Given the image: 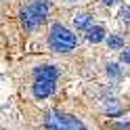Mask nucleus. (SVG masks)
<instances>
[{
	"mask_svg": "<svg viewBox=\"0 0 130 130\" xmlns=\"http://www.w3.org/2000/svg\"><path fill=\"white\" fill-rule=\"evenodd\" d=\"M80 44V38L63 19H51L46 27V46L57 55H69Z\"/></svg>",
	"mask_w": 130,
	"mask_h": 130,
	"instance_id": "nucleus-1",
	"label": "nucleus"
},
{
	"mask_svg": "<svg viewBox=\"0 0 130 130\" xmlns=\"http://www.w3.org/2000/svg\"><path fill=\"white\" fill-rule=\"evenodd\" d=\"M51 17L48 0H21L19 2V19L25 31H38Z\"/></svg>",
	"mask_w": 130,
	"mask_h": 130,
	"instance_id": "nucleus-2",
	"label": "nucleus"
},
{
	"mask_svg": "<svg viewBox=\"0 0 130 130\" xmlns=\"http://www.w3.org/2000/svg\"><path fill=\"white\" fill-rule=\"evenodd\" d=\"M44 128L46 130H90L80 118L65 113L61 109H51L44 113Z\"/></svg>",
	"mask_w": 130,
	"mask_h": 130,
	"instance_id": "nucleus-3",
	"label": "nucleus"
},
{
	"mask_svg": "<svg viewBox=\"0 0 130 130\" xmlns=\"http://www.w3.org/2000/svg\"><path fill=\"white\" fill-rule=\"evenodd\" d=\"M34 80H48V82H57L63 76V65L59 63H51V61H42L31 69Z\"/></svg>",
	"mask_w": 130,
	"mask_h": 130,
	"instance_id": "nucleus-4",
	"label": "nucleus"
},
{
	"mask_svg": "<svg viewBox=\"0 0 130 130\" xmlns=\"http://www.w3.org/2000/svg\"><path fill=\"white\" fill-rule=\"evenodd\" d=\"M55 82H48V80H34L29 86V92H31V99L34 101H44L48 99L51 94H55Z\"/></svg>",
	"mask_w": 130,
	"mask_h": 130,
	"instance_id": "nucleus-5",
	"label": "nucleus"
},
{
	"mask_svg": "<svg viewBox=\"0 0 130 130\" xmlns=\"http://www.w3.org/2000/svg\"><path fill=\"white\" fill-rule=\"evenodd\" d=\"M92 23H94V15L90 11H76L74 17H71V25H74L71 29H74V31H82L84 29L86 31Z\"/></svg>",
	"mask_w": 130,
	"mask_h": 130,
	"instance_id": "nucleus-6",
	"label": "nucleus"
},
{
	"mask_svg": "<svg viewBox=\"0 0 130 130\" xmlns=\"http://www.w3.org/2000/svg\"><path fill=\"white\" fill-rule=\"evenodd\" d=\"M105 38H107V31H105V27L101 25V23H92V25L86 29V40H88V42H92V44L103 42Z\"/></svg>",
	"mask_w": 130,
	"mask_h": 130,
	"instance_id": "nucleus-7",
	"label": "nucleus"
},
{
	"mask_svg": "<svg viewBox=\"0 0 130 130\" xmlns=\"http://www.w3.org/2000/svg\"><path fill=\"white\" fill-rule=\"evenodd\" d=\"M105 42H107L109 51H124V48H126V38L122 36V34H118V31L109 34L107 38H105Z\"/></svg>",
	"mask_w": 130,
	"mask_h": 130,
	"instance_id": "nucleus-8",
	"label": "nucleus"
},
{
	"mask_svg": "<svg viewBox=\"0 0 130 130\" xmlns=\"http://www.w3.org/2000/svg\"><path fill=\"white\" fill-rule=\"evenodd\" d=\"M59 6H65V9H71V6H82L86 2H90V0H55Z\"/></svg>",
	"mask_w": 130,
	"mask_h": 130,
	"instance_id": "nucleus-9",
	"label": "nucleus"
},
{
	"mask_svg": "<svg viewBox=\"0 0 130 130\" xmlns=\"http://www.w3.org/2000/svg\"><path fill=\"white\" fill-rule=\"evenodd\" d=\"M107 76H111V78H120L122 76V69L118 67V63H109L107 65Z\"/></svg>",
	"mask_w": 130,
	"mask_h": 130,
	"instance_id": "nucleus-10",
	"label": "nucleus"
},
{
	"mask_svg": "<svg viewBox=\"0 0 130 130\" xmlns=\"http://www.w3.org/2000/svg\"><path fill=\"white\" fill-rule=\"evenodd\" d=\"M120 21L130 25V6H122L120 9Z\"/></svg>",
	"mask_w": 130,
	"mask_h": 130,
	"instance_id": "nucleus-11",
	"label": "nucleus"
},
{
	"mask_svg": "<svg viewBox=\"0 0 130 130\" xmlns=\"http://www.w3.org/2000/svg\"><path fill=\"white\" fill-rule=\"evenodd\" d=\"M101 4L103 6H113V4H116V0H101Z\"/></svg>",
	"mask_w": 130,
	"mask_h": 130,
	"instance_id": "nucleus-12",
	"label": "nucleus"
},
{
	"mask_svg": "<svg viewBox=\"0 0 130 130\" xmlns=\"http://www.w3.org/2000/svg\"><path fill=\"white\" fill-rule=\"evenodd\" d=\"M4 2H6V0H0V4H4Z\"/></svg>",
	"mask_w": 130,
	"mask_h": 130,
	"instance_id": "nucleus-13",
	"label": "nucleus"
},
{
	"mask_svg": "<svg viewBox=\"0 0 130 130\" xmlns=\"http://www.w3.org/2000/svg\"><path fill=\"white\" fill-rule=\"evenodd\" d=\"M128 51H130V46H128Z\"/></svg>",
	"mask_w": 130,
	"mask_h": 130,
	"instance_id": "nucleus-14",
	"label": "nucleus"
}]
</instances>
